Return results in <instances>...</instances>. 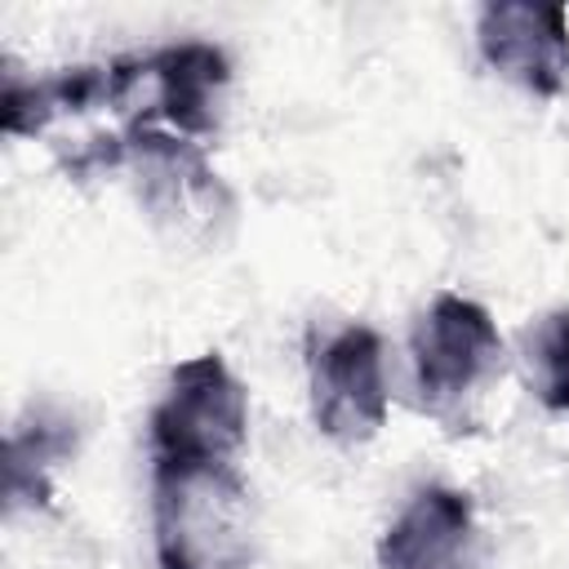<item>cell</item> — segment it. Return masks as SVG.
<instances>
[{
  "instance_id": "cell-1",
  "label": "cell",
  "mask_w": 569,
  "mask_h": 569,
  "mask_svg": "<svg viewBox=\"0 0 569 569\" xmlns=\"http://www.w3.org/2000/svg\"><path fill=\"white\" fill-rule=\"evenodd\" d=\"M151 533L160 569H244L253 507L236 462L151 458Z\"/></svg>"
},
{
  "instance_id": "cell-2",
  "label": "cell",
  "mask_w": 569,
  "mask_h": 569,
  "mask_svg": "<svg viewBox=\"0 0 569 569\" xmlns=\"http://www.w3.org/2000/svg\"><path fill=\"white\" fill-rule=\"evenodd\" d=\"M151 458L236 462L249 436V391L218 351L187 356L169 369L151 418Z\"/></svg>"
},
{
  "instance_id": "cell-3",
  "label": "cell",
  "mask_w": 569,
  "mask_h": 569,
  "mask_svg": "<svg viewBox=\"0 0 569 569\" xmlns=\"http://www.w3.org/2000/svg\"><path fill=\"white\" fill-rule=\"evenodd\" d=\"M409 351H413V382L427 409L458 405L462 396L498 378L507 356L493 316L480 302L449 289L436 293L422 320L413 325Z\"/></svg>"
},
{
  "instance_id": "cell-4",
  "label": "cell",
  "mask_w": 569,
  "mask_h": 569,
  "mask_svg": "<svg viewBox=\"0 0 569 569\" xmlns=\"http://www.w3.org/2000/svg\"><path fill=\"white\" fill-rule=\"evenodd\" d=\"M311 418L333 445H365L387 422L382 338L369 325H342L333 338L311 347Z\"/></svg>"
},
{
  "instance_id": "cell-5",
  "label": "cell",
  "mask_w": 569,
  "mask_h": 569,
  "mask_svg": "<svg viewBox=\"0 0 569 569\" xmlns=\"http://www.w3.org/2000/svg\"><path fill=\"white\" fill-rule=\"evenodd\" d=\"M124 160L138 173V196L151 209V218L173 222L178 231L213 227V218L231 204L196 138L133 120L124 133Z\"/></svg>"
},
{
  "instance_id": "cell-6",
  "label": "cell",
  "mask_w": 569,
  "mask_h": 569,
  "mask_svg": "<svg viewBox=\"0 0 569 569\" xmlns=\"http://www.w3.org/2000/svg\"><path fill=\"white\" fill-rule=\"evenodd\" d=\"M480 58L533 98H556L569 80V9L533 0H493L476 22Z\"/></svg>"
},
{
  "instance_id": "cell-7",
  "label": "cell",
  "mask_w": 569,
  "mask_h": 569,
  "mask_svg": "<svg viewBox=\"0 0 569 569\" xmlns=\"http://www.w3.org/2000/svg\"><path fill=\"white\" fill-rule=\"evenodd\" d=\"M471 533V498L462 489L427 485L378 538V569H476Z\"/></svg>"
},
{
  "instance_id": "cell-8",
  "label": "cell",
  "mask_w": 569,
  "mask_h": 569,
  "mask_svg": "<svg viewBox=\"0 0 569 569\" xmlns=\"http://www.w3.org/2000/svg\"><path fill=\"white\" fill-rule=\"evenodd\" d=\"M142 80L151 84V116L182 138H209L218 129V93L231 80V62L218 44L182 40L147 53Z\"/></svg>"
},
{
  "instance_id": "cell-9",
  "label": "cell",
  "mask_w": 569,
  "mask_h": 569,
  "mask_svg": "<svg viewBox=\"0 0 569 569\" xmlns=\"http://www.w3.org/2000/svg\"><path fill=\"white\" fill-rule=\"evenodd\" d=\"M98 102H111V67H62L40 80H22L18 71H4L0 124L9 138H22L49 129L67 111H89Z\"/></svg>"
},
{
  "instance_id": "cell-10",
  "label": "cell",
  "mask_w": 569,
  "mask_h": 569,
  "mask_svg": "<svg viewBox=\"0 0 569 569\" xmlns=\"http://www.w3.org/2000/svg\"><path fill=\"white\" fill-rule=\"evenodd\" d=\"M76 453V427L67 418L36 413L31 422H18L9 431V453H4V507L18 511L44 507L49 502V467Z\"/></svg>"
},
{
  "instance_id": "cell-11",
  "label": "cell",
  "mask_w": 569,
  "mask_h": 569,
  "mask_svg": "<svg viewBox=\"0 0 569 569\" xmlns=\"http://www.w3.org/2000/svg\"><path fill=\"white\" fill-rule=\"evenodd\" d=\"M525 365L538 400L551 413H569V307L547 311L525 333Z\"/></svg>"
}]
</instances>
